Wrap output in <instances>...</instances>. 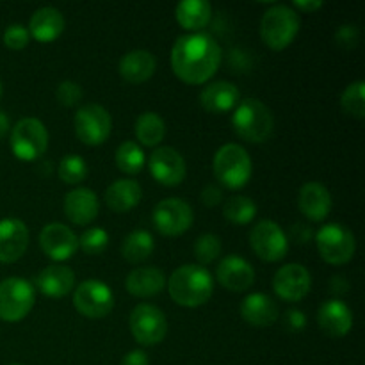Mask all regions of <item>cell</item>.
<instances>
[{
  "label": "cell",
  "instance_id": "6",
  "mask_svg": "<svg viewBox=\"0 0 365 365\" xmlns=\"http://www.w3.org/2000/svg\"><path fill=\"white\" fill-rule=\"evenodd\" d=\"M316 245L321 259L331 266L348 264L356 252L355 235L341 223L323 225L316 234Z\"/></svg>",
  "mask_w": 365,
  "mask_h": 365
},
{
  "label": "cell",
  "instance_id": "18",
  "mask_svg": "<svg viewBox=\"0 0 365 365\" xmlns=\"http://www.w3.org/2000/svg\"><path fill=\"white\" fill-rule=\"evenodd\" d=\"M217 282L232 292H245L255 282V269L241 255H228L217 264Z\"/></svg>",
  "mask_w": 365,
  "mask_h": 365
},
{
  "label": "cell",
  "instance_id": "28",
  "mask_svg": "<svg viewBox=\"0 0 365 365\" xmlns=\"http://www.w3.org/2000/svg\"><path fill=\"white\" fill-rule=\"evenodd\" d=\"M143 198V189L132 178H120L113 182L106 191V203L113 212H128L139 205Z\"/></svg>",
  "mask_w": 365,
  "mask_h": 365
},
{
  "label": "cell",
  "instance_id": "19",
  "mask_svg": "<svg viewBox=\"0 0 365 365\" xmlns=\"http://www.w3.org/2000/svg\"><path fill=\"white\" fill-rule=\"evenodd\" d=\"M317 324L328 337H344L353 328V312L341 299H328L317 310Z\"/></svg>",
  "mask_w": 365,
  "mask_h": 365
},
{
  "label": "cell",
  "instance_id": "1",
  "mask_svg": "<svg viewBox=\"0 0 365 365\" xmlns=\"http://www.w3.org/2000/svg\"><path fill=\"white\" fill-rule=\"evenodd\" d=\"M221 64V46L207 32L180 36L171 48V68L185 84H205Z\"/></svg>",
  "mask_w": 365,
  "mask_h": 365
},
{
  "label": "cell",
  "instance_id": "32",
  "mask_svg": "<svg viewBox=\"0 0 365 365\" xmlns=\"http://www.w3.org/2000/svg\"><path fill=\"white\" fill-rule=\"evenodd\" d=\"M145 152H143V148L135 141H125L118 146L116 166L120 168V171L127 175H138L145 168Z\"/></svg>",
  "mask_w": 365,
  "mask_h": 365
},
{
  "label": "cell",
  "instance_id": "47",
  "mask_svg": "<svg viewBox=\"0 0 365 365\" xmlns=\"http://www.w3.org/2000/svg\"><path fill=\"white\" fill-rule=\"evenodd\" d=\"M0 96H2V82H0Z\"/></svg>",
  "mask_w": 365,
  "mask_h": 365
},
{
  "label": "cell",
  "instance_id": "22",
  "mask_svg": "<svg viewBox=\"0 0 365 365\" xmlns=\"http://www.w3.org/2000/svg\"><path fill=\"white\" fill-rule=\"evenodd\" d=\"M241 93L237 86L228 81H217L205 86L200 93V103L210 114H223L234 110L241 102Z\"/></svg>",
  "mask_w": 365,
  "mask_h": 365
},
{
  "label": "cell",
  "instance_id": "25",
  "mask_svg": "<svg viewBox=\"0 0 365 365\" xmlns=\"http://www.w3.org/2000/svg\"><path fill=\"white\" fill-rule=\"evenodd\" d=\"M64 27H66V20H64L63 13L57 7L45 6L34 11L27 29L31 38L38 39L39 43H50L56 41L63 34Z\"/></svg>",
  "mask_w": 365,
  "mask_h": 365
},
{
  "label": "cell",
  "instance_id": "23",
  "mask_svg": "<svg viewBox=\"0 0 365 365\" xmlns=\"http://www.w3.org/2000/svg\"><path fill=\"white\" fill-rule=\"evenodd\" d=\"M75 285V273L71 267L63 264H52L46 266L41 273L36 277V287L41 294L48 298L59 299L70 294Z\"/></svg>",
  "mask_w": 365,
  "mask_h": 365
},
{
  "label": "cell",
  "instance_id": "45",
  "mask_svg": "<svg viewBox=\"0 0 365 365\" xmlns=\"http://www.w3.org/2000/svg\"><path fill=\"white\" fill-rule=\"evenodd\" d=\"M294 7L305 11V13H314V11H317L319 7H323V2H321V0H309V2H307V0H296ZM294 7H292V9H294Z\"/></svg>",
  "mask_w": 365,
  "mask_h": 365
},
{
  "label": "cell",
  "instance_id": "27",
  "mask_svg": "<svg viewBox=\"0 0 365 365\" xmlns=\"http://www.w3.org/2000/svg\"><path fill=\"white\" fill-rule=\"evenodd\" d=\"M125 287L135 298H152L166 287V277L155 266L135 267L125 280Z\"/></svg>",
  "mask_w": 365,
  "mask_h": 365
},
{
  "label": "cell",
  "instance_id": "4",
  "mask_svg": "<svg viewBox=\"0 0 365 365\" xmlns=\"http://www.w3.org/2000/svg\"><path fill=\"white\" fill-rule=\"evenodd\" d=\"M214 177L223 187L237 191L250 182L253 173L252 157L241 145L228 143L216 152L212 160Z\"/></svg>",
  "mask_w": 365,
  "mask_h": 365
},
{
  "label": "cell",
  "instance_id": "34",
  "mask_svg": "<svg viewBox=\"0 0 365 365\" xmlns=\"http://www.w3.org/2000/svg\"><path fill=\"white\" fill-rule=\"evenodd\" d=\"M341 107L344 109L346 114L356 118V120H364L365 116V82L356 81L351 82L348 88L344 89L341 96Z\"/></svg>",
  "mask_w": 365,
  "mask_h": 365
},
{
  "label": "cell",
  "instance_id": "36",
  "mask_svg": "<svg viewBox=\"0 0 365 365\" xmlns=\"http://www.w3.org/2000/svg\"><path fill=\"white\" fill-rule=\"evenodd\" d=\"M221 255V239L216 234H203L195 242V257L202 266L214 262Z\"/></svg>",
  "mask_w": 365,
  "mask_h": 365
},
{
  "label": "cell",
  "instance_id": "13",
  "mask_svg": "<svg viewBox=\"0 0 365 365\" xmlns=\"http://www.w3.org/2000/svg\"><path fill=\"white\" fill-rule=\"evenodd\" d=\"M192 209L185 200L168 198L155 205L152 214L153 227L157 232L168 237H177L185 234L192 225Z\"/></svg>",
  "mask_w": 365,
  "mask_h": 365
},
{
  "label": "cell",
  "instance_id": "8",
  "mask_svg": "<svg viewBox=\"0 0 365 365\" xmlns=\"http://www.w3.org/2000/svg\"><path fill=\"white\" fill-rule=\"evenodd\" d=\"M36 302L34 285L24 278L11 277L0 282V319L16 323L27 317Z\"/></svg>",
  "mask_w": 365,
  "mask_h": 365
},
{
  "label": "cell",
  "instance_id": "38",
  "mask_svg": "<svg viewBox=\"0 0 365 365\" xmlns=\"http://www.w3.org/2000/svg\"><path fill=\"white\" fill-rule=\"evenodd\" d=\"M57 102L64 107H73L77 106L78 102L84 96V91H82L81 86L73 81H63L56 89Z\"/></svg>",
  "mask_w": 365,
  "mask_h": 365
},
{
  "label": "cell",
  "instance_id": "9",
  "mask_svg": "<svg viewBox=\"0 0 365 365\" xmlns=\"http://www.w3.org/2000/svg\"><path fill=\"white\" fill-rule=\"evenodd\" d=\"M73 127L81 143L88 146H100L109 139L113 118L100 103H84L75 113Z\"/></svg>",
  "mask_w": 365,
  "mask_h": 365
},
{
  "label": "cell",
  "instance_id": "10",
  "mask_svg": "<svg viewBox=\"0 0 365 365\" xmlns=\"http://www.w3.org/2000/svg\"><path fill=\"white\" fill-rule=\"evenodd\" d=\"M130 331L141 346H157L168 334V321L163 310L152 303H139L130 312Z\"/></svg>",
  "mask_w": 365,
  "mask_h": 365
},
{
  "label": "cell",
  "instance_id": "26",
  "mask_svg": "<svg viewBox=\"0 0 365 365\" xmlns=\"http://www.w3.org/2000/svg\"><path fill=\"white\" fill-rule=\"evenodd\" d=\"M155 70L157 59L148 50H132V52L125 53L118 66L121 77L130 84H143L153 77Z\"/></svg>",
  "mask_w": 365,
  "mask_h": 365
},
{
  "label": "cell",
  "instance_id": "35",
  "mask_svg": "<svg viewBox=\"0 0 365 365\" xmlns=\"http://www.w3.org/2000/svg\"><path fill=\"white\" fill-rule=\"evenodd\" d=\"M88 171H89L88 163H86L81 155L71 153V155L63 157V160L59 163V170H57V173H59V178L63 182H66V184L70 185H77L86 180Z\"/></svg>",
  "mask_w": 365,
  "mask_h": 365
},
{
  "label": "cell",
  "instance_id": "15",
  "mask_svg": "<svg viewBox=\"0 0 365 365\" xmlns=\"http://www.w3.org/2000/svg\"><path fill=\"white\" fill-rule=\"evenodd\" d=\"M273 289L284 302H302L312 289V277L302 264H285L274 274Z\"/></svg>",
  "mask_w": 365,
  "mask_h": 365
},
{
  "label": "cell",
  "instance_id": "30",
  "mask_svg": "<svg viewBox=\"0 0 365 365\" xmlns=\"http://www.w3.org/2000/svg\"><path fill=\"white\" fill-rule=\"evenodd\" d=\"M153 250H155V241L152 234L146 230H134L125 237L121 245V255L127 262L141 264L150 259Z\"/></svg>",
  "mask_w": 365,
  "mask_h": 365
},
{
  "label": "cell",
  "instance_id": "29",
  "mask_svg": "<svg viewBox=\"0 0 365 365\" xmlns=\"http://www.w3.org/2000/svg\"><path fill=\"white\" fill-rule=\"evenodd\" d=\"M178 24L191 32H202L212 18V6L207 0H182L175 7Z\"/></svg>",
  "mask_w": 365,
  "mask_h": 365
},
{
  "label": "cell",
  "instance_id": "44",
  "mask_svg": "<svg viewBox=\"0 0 365 365\" xmlns=\"http://www.w3.org/2000/svg\"><path fill=\"white\" fill-rule=\"evenodd\" d=\"M148 355L143 349H132L121 360V365H148Z\"/></svg>",
  "mask_w": 365,
  "mask_h": 365
},
{
  "label": "cell",
  "instance_id": "41",
  "mask_svg": "<svg viewBox=\"0 0 365 365\" xmlns=\"http://www.w3.org/2000/svg\"><path fill=\"white\" fill-rule=\"evenodd\" d=\"M312 237H314L312 230H310L309 225H305V223L292 225L291 230H289V235H287V239L294 241L296 245H307V242H309Z\"/></svg>",
  "mask_w": 365,
  "mask_h": 365
},
{
  "label": "cell",
  "instance_id": "39",
  "mask_svg": "<svg viewBox=\"0 0 365 365\" xmlns=\"http://www.w3.org/2000/svg\"><path fill=\"white\" fill-rule=\"evenodd\" d=\"M29 29L20 24H13L4 31V45L11 50H21L29 45Z\"/></svg>",
  "mask_w": 365,
  "mask_h": 365
},
{
  "label": "cell",
  "instance_id": "33",
  "mask_svg": "<svg viewBox=\"0 0 365 365\" xmlns=\"http://www.w3.org/2000/svg\"><path fill=\"white\" fill-rule=\"evenodd\" d=\"M223 216L230 223L248 225L257 216V205L248 196H232L223 203Z\"/></svg>",
  "mask_w": 365,
  "mask_h": 365
},
{
  "label": "cell",
  "instance_id": "5",
  "mask_svg": "<svg viewBox=\"0 0 365 365\" xmlns=\"http://www.w3.org/2000/svg\"><path fill=\"white\" fill-rule=\"evenodd\" d=\"M299 27V14L291 6L274 4L260 20V38L269 48L284 50L294 41Z\"/></svg>",
  "mask_w": 365,
  "mask_h": 365
},
{
  "label": "cell",
  "instance_id": "43",
  "mask_svg": "<svg viewBox=\"0 0 365 365\" xmlns=\"http://www.w3.org/2000/svg\"><path fill=\"white\" fill-rule=\"evenodd\" d=\"M221 200H223V192H221V189L217 187V185H205L202 191V202L203 205L207 207H216L217 203H221Z\"/></svg>",
  "mask_w": 365,
  "mask_h": 365
},
{
  "label": "cell",
  "instance_id": "14",
  "mask_svg": "<svg viewBox=\"0 0 365 365\" xmlns=\"http://www.w3.org/2000/svg\"><path fill=\"white\" fill-rule=\"evenodd\" d=\"M148 168L152 177L166 187H175V185L182 184L185 173H187V164H185L182 153L171 146H159L153 150L148 160Z\"/></svg>",
  "mask_w": 365,
  "mask_h": 365
},
{
  "label": "cell",
  "instance_id": "11",
  "mask_svg": "<svg viewBox=\"0 0 365 365\" xmlns=\"http://www.w3.org/2000/svg\"><path fill=\"white\" fill-rule=\"evenodd\" d=\"M250 246L260 260L278 262L287 255L289 239L280 225L271 220H262L250 232Z\"/></svg>",
  "mask_w": 365,
  "mask_h": 365
},
{
  "label": "cell",
  "instance_id": "42",
  "mask_svg": "<svg viewBox=\"0 0 365 365\" xmlns=\"http://www.w3.org/2000/svg\"><path fill=\"white\" fill-rule=\"evenodd\" d=\"M305 324L307 317L299 309H291L285 312V327L289 328V331H302Z\"/></svg>",
  "mask_w": 365,
  "mask_h": 365
},
{
  "label": "cell",
  "instance_id": "7",
  "mask_svg": "<svg viewBox=\"0 0 365 365\" xmlns=\"http://www.w3.org/2000/svg\"><path fill=\"white\" fill-rule=\"evenodd\" d=\"M9 143L16 159L32 163L48 148V130L38 118H24L11 130Z\"/></svg>",
  "mask_w": 365,
  "mask_h": 365
},
{
  "label": "cell",
  "instance_id": "37",
  "mask_svg": "<svg viewBox=\"0 0 365 365\" xmlns=\"http://www.w3.org/2000/svg\"><path fill=\"white\" fill-rule=\"evenodd\" d=\"M109 245V234L103 228L93 227L84 230V234L78 237V248L88 255H98Z\"/></svg>",
  "mask_w": 365,
  "mask_h": 365
},
{
  "label": "cell",
  "instance_id": "24",
  "mask_svg": "<svg viewBox=\"0 0 365 365\" xmlns=\"http://www.w3.org/2000/svg\"><path fill=\"white\" fill-rule=\"evenodd\" d=\"M241 316L252 327H271L278 319V305L271 296L264 292H252L242 299Z\"/></svg>",
  "mask_w": 365,
  "mask_h": 365
},
{
  "label": "cell",
  "instance_id": "20",
  "mask_svg": "<svg viewBox=\"0 0 365 365\" xmlns=\"http://www.w3.org/2000/svg\"><path fill=\"white\" fill-rule=\"evenodd\" d=\"M64 214L73 225H89L100 210L98 196L88 187H75L64 196Z\"/></svg>",
  "mask_w": 365,
  "mask_h": 365
},
{
  "label": "cell",
  "instance_id": "31",
  "mask_svg": "<svg viewBox=\"0 0 365 365\" xmlns=\"http://www.w3.org/2000/svg\"><path fill=\"white\" fill-rule=\"evenodd\" d=\"M135 138L143 146H157L166 138V123L157 113L146 110L135 120Z\"/></svg>",
  "mask_w": 365,
  "mask_h": 365
},
{
  "label": "cell",
  "instance_id": "16",
  "mask_svg": "<svg viewBox=\"0 0 365 365\" xmlns=\"http://www.w3.org/2000/svg\"><path fill=\"white\" fill-rule=\"evenodd\" d=\"M39 246L48 259L64 262L78 250V237L63 223H48L39 232Z\"/></svg>",
  "mask_w": 365,
  "mask_h": 365
},
{
  "label": "cell",
  "instance_id": "48",
  "mask_svg": "<svg viewBox=\"0 0 365 365\" xmlns=\"http://www.w3.org/2000/svg\"><path fill=\"white\" fill-rule=\"evenodd\" d=\"M11 365H20V364H11Z\"/></svg>",
  "mask_w": 365,
  "mask_h": 365
},
{
  "label": "cell",
  "instance_id": "46",
  "mask_svg": "<svg viewBox=\"0 0 365 365\" xmlns=\"http://www.w3.org/2000/svg\"><path fill=\"white\" fill-rule=\"evenodd\" d=\"M9 132V118H7L6 113L0 110V139Z\"/></svg>",
  "mask_w": 365,
  "mask_h": 365
},
{
  "label": "cell",
  "instance_id": "2",
  "mask_svg": "<svg viewBox=\"0 0 365 365\" xmlns=\"http://www.w3.org/2000/svg\"><path fill=\"white\" fill-rule=\"evenodd\" d=\"M168 292L177 305L195 309L205 305L210 299L214 292V278L203 266L185 264L171 273Z\"/></svg>",
  "mask_w": 365,
  "mask_h": 365
},
{
  "label": "cell",
  "instance_id": "12",
  "mask_svg": "<svg viewBox=\"0 0 365 365\" xmlns=\"http://www.w3.org/2000/svg\"><path fill=\"white\" fill-rule=\"evenodd\" d=\"M73 305L78 314L88 319H102L114 307V294L107 284L100 280H84L73 292Z\"/></svg>",
  "mask_w": 365,
  "mask_h": 365
},
{
  "label": "cell",
  "instance_id": "3",
  "mask_svg": "<svg viewBox=\"0 0 365 365\" xmlns=\"http://www.w3.org/2000/svg\"><path fill=\"white\" fill-rule=\"evenodd\" d=\"M232 127L242 141L260 145L273 134L274 118L266 103L257 98H246L232 113Z\"/></svg>",
  "mask_w": 365,
  "mask_h": 365
},
{
  "label": "cell",
  "instance_id": "17",
  "mask_svg": "<svg viewBox=\"0 0 365 365\" xmlns=\"http://www.w3.org/2000/svg\"><path fill=\"white\" fill-rule=\"evenodd\" d=\"M29 246V228L18 217L0 221V262L13 264L24 257Z\"/></svg>",
  "mask_w": 365,
  "mask_h": 365
},
{
  "label": "cell",
  "instance_id": "21",
  "mask_svg": "<svg viewBox=\"0 0 365 365\" xmlns=\"http://www.w3.org/2000/svg\"><path fill=\"white\" fill-rule=\"evenodd\" d=\"M298 207L310 221H323L331 210V195L321 182H307L298 192Z\"/></svg>",
  "mask_w": 365,
  "mask_h": 365
},
{
  "label": "cell",
  "instance_id": "40",
  "mask_svg": "<svg viewBox=\"0 0 365 365\" xmlns=\"http://www.w3.org/2000/svg\"><path fill=\"white\" fill-rule=\"evenodd\" d=\"M360 39V31L356 25L353 24H344L337 29L335 32V45L341 46V48L351 50L359 45Z\"/></svg>",
  "mask_w": 365,
  "mask_h": 365
}]
</instances>
